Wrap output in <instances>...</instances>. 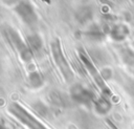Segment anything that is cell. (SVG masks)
<instances>
[{"instance_id": "cell-1", "label": "cell", "mask_w": 134, "mask_h": 129, "mask_svg": "<svg viewBox=\"0 0 134 129\" xmlns=\"http://www.w3.org/2000/svg\"><path fill=\"white\" fill-rule=\"evenodd\" d=\"M2 34L6 41L8 42V44L18 51L19 56L24 62H29L34 58V53L28 47V45L23 41L21 36L13 27L5 25L2 28Z\"/></svg>"}, {"instance_id": "cell-2", "label": "cell", "mask_w": 134, "mask_h": 129, "mask_svg": "<svg viewBox=\"0 0 134 129\" xmlns=\"http://www.w3.org/2000/svg\"><path fill=\"white\" fill-rule=\"evenodd\" d=\"M51 53H52V58H53V61L57 65V67L59 68V70L61 71L63 78L65 79V81L67 82H71L73 80V72L63 53V50H62V46H61V43L58 39H54L52 42H51Z\"/></svg>"}, {"instance_id": "cell-3", "label": "cell", "mask_w": 134, "mask_h": 129, "mask_svg": "<svg viewBox=\"0 0 134 129\" xmlns=\"http://www.w3.org/2000/svg\"><path fill=\"white\" fill-rule=\"evenodd\" d=\"M9 111L18 117L20 121H22L25 125H27L30 129H46L43 125H41L29 112H27L22 106H20L18 103H13L8 107Z\"/></svg>"}, {"instance_id": "cell-4", "label": "cell", "mask_w": 134, "mask_h": 129, "mask_svg": "<svg viewBox=\"0 0 134 129\" xmlns=\"http://www.w3.org/2000/svg\"><path fill=\"white\" fill-rule=\"evenodd\" d=\"M16 13L22 19V21L27 25H34L37 23V14L32 7V5L28 1H20L16 8Z\"/></svg>"}, {"instance_id": "cell-5", "label": "cell", "mask_w": 134, "mask_h": 129, "mask_svg": "<svg viewBox=\"0 0 134 129\" xmlns=\"http://www.w3.org/2000/svg\"><path fill=\"white\" fill-rule=\"evenodd\" d=\"M70 94L74 101H76L79 103H83V104H87L93 99V93L90 90L84 88L82 85H79V84L73 85L71 87Z\"/></svg>"}, {"instance_id": "cell-6", "label": "cell", "mask_w": 134, "mask_h": 129, "mask_svg": "<svg viewBox=\"0 0 134 129\" xmlns=\"http://www.w3.org/2000/svg\"><path fill=\"white\" fill-rule=\"evenodd\" d=\"M27 45L30 48V50L32 51L34 56H41L43 50H44V46H43V42L42 39L38 36V35H31L27 37Z\"/></svg>"}, {"instance_id": "cell-7", "label": "cell", "mask_w": 134, "mask_h": 129, "mask_svg": "<svg viewBox=\"0 0 134 129\" xmlns=\"http://www.w3.org/2000/svg\"><path fill=\"white\" fill-rule=\"evenodd\" d=\"M28 80H29L30 86L34 89H38V88L42 87V85L44 83L43 76L39 71H32V72H30L29 76H28Z\"/></svg>"}, {"instance_id": "cell-8", "label": "cell", "mask_w": 134, "mask_h": 129, "mask_svg": "<svg viewBox=\"0 0 134 129\" xmlns=\"http://www.w3.org/2000/svg\"><path fill=\"white\" fill-rule=\"evenodd\" d=\"M128 34H129L128 28L126 26H124V25H117L111 31L112 38L115 39L116 41H122L128 36Z\"/></svg>"}, {"instance_id": "cell-9", "label": "cell", "mask_w": 134, "mask_h": 129, "mask_svg": "<svg viewBox=\"0 0 134 129\" xmlns=\"http://www.w3.org/2000/svg\"><path fill=\"white\" fill-rule=\"evenodd\" d=\"M95 109H96V111L98 113H102V114L107 113L109 111V109H110V104L106 99L102 98L95 103Z\"/></svg>"}, {"instance_id": "cell-10", "label": "cell", "mask_w": 134, "mask_h": 129, "mask_svg": "<svg viewBox=\"0 0 134 129\" xmlns=\"http://www.w3.org/2000/svg\"><path fill=\"white\" fill-rule=\"evenodd\" d=\"M35 108H36L37 111H38L39 113H41V114H45V113H46V110H47L46 106H45L44 104H42V103H37V104H35Z\"/></svg>"}, {"instance_id": "cell-11", "label": "cell", "mask_w": 134, "mask_h": 129, "mask_svg": "<svg viewBox=\"0 0 134 129\" xmlns=\"http://www.w3.org/2000/svg\"><path fill=\"white\" fill-rule=\"evenodd\" d=\"M0 129H5V127H4V126H3L1 123H0Z\"/></svg>"}, {"instance_id": "cell-12", "label": "cell", "mask_w": 134, "mask_h": 129, "mask_svg": "<svg viewBox=\"0 0 134 129\" xmlns=\"http://www.w3.org/2000/svg\"><path fill=\"white\" fill-rule=\"evenodd\" d=\"M0 72H1V62H0Z\"/></svg>"}]
</instances>
